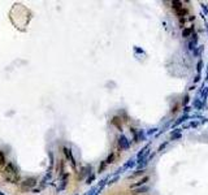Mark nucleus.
<instances>
[{
    "mask_svg": "<svg viewBox=\"0 0 208 195\" xmlns=\"http://www.w3.org/2000/svg\"><path fill=\"white\" fill-rule=\"evenodd\" d=\"M7 163V157H5V154L3 151H0V165H4Z\"/></svg>",
    "mask_w": 208,
    "mask_h": 195,
    "instance_id": "4",
    "label": "nucleus"
},
{
    "mask_svg": "<svg viewBox=\"0 0 208 195\" xmlns=\"http://www.w3.org/2000/svg\"><path fill=\"white\" fill-rule=\"evenodd\" d=\"M4 178L7 179L8 182H12V184H17L20 181V173L18 169L14 167V164L8 163L7 167L4 169Z\"/></svg>",
    "mask_w": 208,
    "mask_h": 195,
    "instance_id": "1",
    "label": "nucleus"
},
{
    "mask_svg": "<svg viewBox=\"0 0 208 195\" xmlns=\"http://www.w3.org/2000/svg\"><path fill=\"white\" fill-rule=\"evenodd\" d=\"M113 159H114V155L109 156V157H108V160H107V163H113Z\"/></svg>",
    "mask_w": 208,
    "mask_h": 195,
    "instance_id": "5",
    "label": "nucleus"
},
{
    "mask_svg": "<svg viewBox=\"0 0 208 195\" xmlns=\"http://www.w3.org/2000/svg\"><path fill=\"white\" fill-rule=\"evenodd\" d=\"M64 155H65V157L68 159L69 161H70V164H72V167L73 168H76V160H74V157H73V155H72V151L68 148V147H64Z\"/></svg>",
    "mask_w": 208,
    "mask_h": 195,
    "instance_id": "3",
    "label": "nucleus"
},
{
    "mask_svg": "<svg viewBox=\"0 0 208 195\" xmlns=\"http://www.w3.org/2000/svg\"><path fill=\"white\" fill-rule=\"evenodd\" d=\"M37 185V178H28L22 182V189L23 190H29V189H33Z\"/></svg>",
    "mask_w": 208,
    "mask_h": 195,
    "instance_id": "2",
    "label": "nucleus"
}]
</instances>
